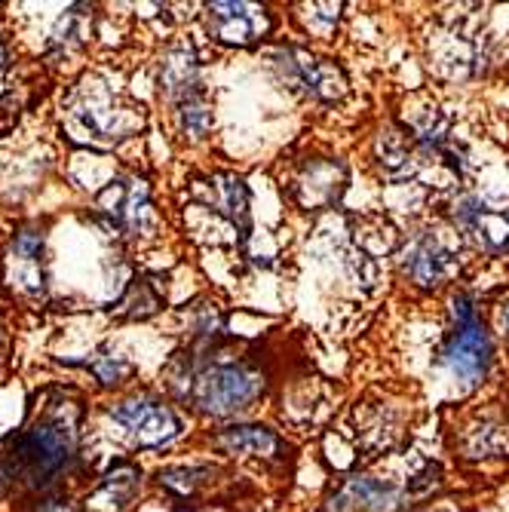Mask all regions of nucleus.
Returning a JSON list of instances; mask_svg holds the SVG:
<instances>
[{
    "mask_svg": "<svg viewBox=\"0 0 509 512\" xmlns=\"http://www.w3.org/2000/svg\"><path fill=\"white\" fill-rule=\"evenodd\" d=\"M276 68H283V80L292 89H304L310 99H319V102L341 99L347 89V77L338 65L307 56L301 50H283L276 56Z\"/></svg>",
    "mask_w": 509,
    "mask_h": 512,
    "instance_id": "obj_5",
    "label": "nucleus"
},
{
    "mask_svg": "<svg viewBox=\"0 0 509 512\" xmlns=\"http://www.w3.org/2000/svg\"><path fill=\"white\" fill-rule=\"evenodd\" d=\"M71 120L96 138V142L126 138V132H132L135 123H142V117H135V108H123L102 86H83L77 92V99L71 102Z\"/></svg>",
    "mask_w": 509,
    "mask_h": 512,
    "instance_id": "obj_4",
    "label": "nucleus"
},
{
    "mask_svg": "<svg viewBox=\"0 0 509 512\" xmlns=\"http://www.w3.org/2000/svg\"><path fill=\"white\" fill-rule=\"evenodd\" d=\"M500 325H503V335L509 338V304H506V307L500 310Z\"/></svg>",
    "mask_w": 509,
    "mask_h": 512,
    "instance_id": "obj_19",
    "label": "nucleus"
},
{
    "mask_svg": "<svg viewBox=\"0 0 509 512\" xmlns=\"http://www.w3.org/2000/svg\"><path fill=\"white\" fill-rule=\"evenodd\" d=\"M184 384H188L184 396L191 399V405L212 417H227L249 408L264 390L261 375L246 362H215L197 368Z\"/></svg>",
    "mask_w": 509,
    "mask_h": 512,
    "instance_id": "obj_1",
    "label": "nucleus"
},
{
    "mask_svg": "<svg viewBox=\"0 0 509 512\" xmlns=\"http://www.w3.org/2000/svg\"><path fill=\"white\" fill-rule=\"evenodd\" d=\"M454 221L491 255L509 252V206H491L479 197L454 203Z\"/></svg>",
    "mask_w": 509,
    "mask_h": 512,
    "instance_id": "obj_9",
    "label": "nucleus"
},
{
    "mask_svg": "<svg viewBox=\"0 0 509 512\" xmlns=\"http://www.w3.org/2000/svg\"><path fill=\"white\" fill-rule=\"evenodd\" d=\"M442 365L464 384L485 381L491 368V341L470 295L454 298V325L442 344Z\"/></svg>",
    "mask_w": 509,
    "mask_h": 512,
    "instance_id": "obj_2",
    "label": "nucleus"
},
{
    "mask_svg": "<svg viewBox=\"0 0 509 512\" xmlns=\"http://www.w3.org/2000/svg\"><path fill=\"white\" fill-rule=\"evenodd\" d=\"M178 123L184 138H206L212 129V108L203 99H191L178 105Z\"/></svg>",
    "mask_w": 509,
    "mask_h": 512,
    "instance_id": "obj_17",
    "label": "nucleus"
},
{
    "mask_svg": "<svg viewBox=\"0 0 509 512\" xmlns=\"http://www.w3.org/2000/svg\"><path fill=\"white\" fill-rule=\"evenodd\" d=\"M160 83L169 99L178 105L200 99V65L191 46H175L166 53L163 68H160Z\"/></svg>",
    "mask_w": 509,
    "mask_h": 512,
    "instance_id": "obj_13",
    "label": "nucleus"
},
{
    "mask_svg": "<svg viewBox=\"0 0 509 512\" xmlns=\"http://www.w3.org/2000/svg\"><path fill=\"white\" fill-rule=\"evenodd\" d=\"M99 212L111 221V227L123 230L129 237H138L151 224V200L145 181H111L99 194Z\"/></svg>",
    "mask_w": 509,
    "mask_h": 512,
    "instance_id": "obj_8",
    "label": "nucleus"
},
{
    "mask_svg": "<svg viewBox=\"0 0 509 512\" xmlns=\"http://www.w3.org/2000/svg\"><path fill=\"white\" fill-rule=\"evenodd\" d=\"M399 264L411 283H418L424 289H436V286L448 283V279L460 270L457 252L439 234H430V230L408 240Z\"/></svg>",
    "mask_w": 509,
    "mask_h": 512,
    "instance_id": "obj_6",
    "label": "nucleus"
},
{
    "mask_svg": "<svg viewBox=\"0 0 509 512\" xmlns=\"http://www.w3.org/2000/svg\"><path fill=\"white\" fill-rule=\"evenodd\" d=\"M74 454V430L65 424H37L28 430L13 451L16 473H22L31 485H40L56 476Z\"/></svg>",
    "mask_w": 509,
    "mask_h": 512,
    "instance_id": "obj_3",
    "label": "nucleus"
},
{
    "mask_svg": "<svg viewBox=\"0 0 509 512\" xmlns=\"http://www.w3.org/2000/svg\"><path fill=\"white\" fill-rule=\"evenodd\" d=\"M215 445H221L230 454H255V457H270L280 448V439H276L267 427H227L215 436Z\"/></svg>",
    "mask_w": 509,
    "mask_h": 512,
    "instance_id": "obj_15",
    "label": "nucleus"
},
{
    "mask_svg": "<svg viewBox=\"0 0 509 512\" xmlns=\"http://www.w3.org/2000/svg\"><path fill=\"white\" fill-rule=\"evenodd\" d=\"M111 414H114L117 424H123L129 430L132 442L142 445V448L166 445L181 433V421L175 417V411L160 405V402H151V399L120 402L117 408H111Z\"/></svg>",
    "mask_w": 509,
    "mask_h": 512,
    "instance_id": "obj_7",
    "label": "nucleus"
},
{
    "mask_svg": "<svg viewBox=\"0 0 509 512\" xmlns=\"http://www.w3.org/2000/svg\"><path fill=\"white\" fill-rule=\"evenodd\" d=\"M212 203L230 224H237L240 230H249V194L240 178L218 175L212 181Z\"/></svg>",
    "mask_w": 509,
    "mask_h": 512,
    "instance_id": "obj_14",
    "label": "nucleus"
},
{
    "mask_svg": "<svg viewBox=\"0 0 509 512\" xmlns=\"http://www.w3.org/2000/svg\"><path fill=\"white\" fill-rule=\"evenodd\" d=\"M332 512H393L399 506V491L390 482L353 476L329 500Z\"/></svg>",
    "mask_w": 509,
    "mask_h": 512,
    "instance_id": "obj_12",
    "label": "nucleus"
},
{
    "mask_svg": "<svg viewBox=\"0 0 509 512\" xmlns=\"http://www.w3.org/2000/svg\"><path fill=\"white\" fill-rule=\"evenodd\" d=\"M135 482H138V473L132 467H120L117 473L105 476V482L99 485V491L89 497L92 506H99L102 512H117L135 491Z\"/></svg>",
    "mask_w": 509,
    "mask_h": 512,
    "instance_id": "obj_16",
    "label": "nucleus"
},
{
    "mask_svg": "<svg viewBox=\"0 0 509 512\" xmlns=\"http://www.w3.org/2000/svg\"><path fill=\"white\" fill-rule=\"evenodd\" d=\"M4 62H7V53H4V43H0V68H4Z\"/></svg>",
    "mask_w": 509,
    "mask_h": 512,
    "instance_id": "obj_20",
    "label": "nucleus"
},
{
    "mask_svg": "<svg viewBox=\"0 0 509 512\" xmlns=\"http://www.w3.org/2000/svg\"><path fill=\"white\" fill-rule=\"evenodd\" d=\"M92 368V375H96L102 384H120V378L126 375V362L120 359V356H114V353H105V356H99L96 362L89 365Z\"/></svg>",
    "mask_w": 509,
    "mask_h": 512,
    "instance_id": "obj_18",
    "label": "nucleus"
},
{
    "mask_svg": "<svg viewBox=\"0 0 509 512\" xmlns=\"http://www.w3.org/2000/svg\"><path fill=\"white\" fill-rule=\"evenodd\" d=\"M344 166L332 163V160H313L301 169V175L295 178L292 191L298 197L301 206L307 209H322V206H332L338 203L341 191H344Z\"/></svg>",
    "mask_w": 509,
    "mask_h": 512,
    "instance_id": "obj_11",
    "label": "nucleus"
},
{
    "mask_svg": "<svg viewBox=\"0 0 509 512\" xmlns=\"http://www.w3.org/2000/svg\"><path fill=\"white\" fill-rule=\"evenodd\" d=\"M206 22L209 34L227 46H249L261 40L273 25L270 13L255 4H212Z\"/></svg>",
    "mask_w": 509,
    "mask_h": 512,
    "instance_id": "obj_10",
    "label": "nucleus"
}]
</instances>
